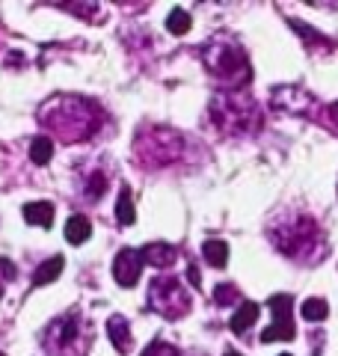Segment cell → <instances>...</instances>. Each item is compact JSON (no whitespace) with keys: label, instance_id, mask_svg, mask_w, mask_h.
I'll use <instances>...</instances> for the list:
<instances>
[{"label":"cell","instance_id":"1","mask_svg":"<svg viewBox=\"0 0 338 356\" xmlns=\"http://www.w3.org/2000/svg\"><path fill=\"white\" fill-rule=\"evenodd\" d=\"M211 116L225 134H250L261 125V113L243 89H229V92L214 95Z\"/></svg>","mask_w":338,"mask_h":356},{"label":"cell","instance_id":"2","mask_svg":"<svg viewBox=\"0 0 338 356\" xmlns=\"http://www.w3.org/2000/svg\"><path fill=\"white\" fill-rule=\"evenodd\" d=\"M202 60H205L208 72L214 77L225 81V86H232V89H241L243 83H250V77H252L250 60H246L241 44H234V42L211 39L205 48H202Z\"/></svg>","mask_w":338,"mask_h":356},{"label":"cell","instance_id":"3","mask_svg":"<svg viewBox=\"0 0 338 356\" xmlns=\"http://www.w3.org/2000/svg\"><path fill=\"white\" fill-rule=\"evenodd\" d=\"M51 104L63 110V119H42V125L56 131L65 143L86 140L101 122V116H86V110H92L95 104L81 102V98H51Z\"/></svg>","mask_w":338,"mask_h":356},{"label":"cell","instance_id":"4","mask_svg":"<svg viewBox=\"0 0 338 356\" xmlns=\"http://www.w3.org/2000/svg\"><path fill=\"white\" fill-rule=\"evenodd\" d=\"M149 303L154 312H161L163 318L175 321L190 312V297L187 291L182 288V282L175 280V276H161V280H154L152 288H149Z\"/></svg>","mask_w":338,"mask_h":356},{"label":"cell","instance_id":"5","mask_svg":"<svg viewBox=\"0 0 338 356\" xmlns=\"http://www.w3.org/2000/svg\"><path fill=\"white\" fill-rule=\"evenodd\" d=\"M273 241H276L279 250L288 247L285 255H303L314 241H318V229H314V222L309 217H300L297 214V220H291L288 226H279L273 232Z\"/></svg>","mask_w":338,"mask_h":356},{"label":"cell","instance_id":"6","mask_svg":"<svg viewBox=\"0 0 338 356\" xmlns=\"http://www.w3.org/2000/svg\"><path fill=\"white\" fill-rule=\"evenodd\" d=\"M270 315H273V324L261 332V341H291L297 336L294 332V321H291V312H294V300L288 294H273L267 300Z\"/></svg>","mask_w":338,"mask_h":356},{"label":"cell","instance_id":"7","mask_svg":"<svg viewBox=\"0 0 338 356\" xmlns=\"http://www.w3.org/2000/svg\"><path fill=\"white\" fill-rule=\"evenodd\" d=\"M140 273H143L140 250H119V255L113 259V280L122 288H134L140 282Z\"/></svg>","mask_w":338,"mask_h":356},{"label":"cell","instance_id":"8","mask_svg":"<svg viewBox=\"0 0 338 356\" xmlns=\"http://www.w3.org/2000/svg\"><path fill=\"white\" fill-rule=\"evenodd\" d=\"M273 104L279 110H288V113H306L312 110V95L297 86H279L273 89Z\"/></svg>","mask_w":338,"mask_h":356},{"label":"cell","instance_id":"9","mask_svg":"<svg viewBox=\"0 0 338 356\" xmlns=\"http://www.w3.org/2000/svg\"><path fill=\"white\" fill-rule=\"evenodd\" d=\"M140 259H143V264H152V267H169V264H175L178 250L172 247V243H163V241L145 243V247L140 250Z\"/></svg>","mask_w":338,"mask_h":356},{"label":"cell","instance_id":"10","mask_svg":"<svg viewBox=\"0 0 338 356\" xmlns=\"http://www.w3.org/2000/svg\"><path fill=\"white\" fill-rule=\"evenodd\" d=\"M107 336L113 341V348H116L119 353H128L131 350V327H128V321L122 318V315H113L107 321Z\"/></svg>","mask_w":338,"mask_h":356},{"label":"cell","instance_id":"11","mask_svg":"<svg viewBox=\"0 0 338 356\" xmlns=\"http://www.w3.org/2000/svg\"><path fill=\"white\" fill-rule=\"evenodd\" d=\"M258 312H261V306L252 303V300H250V303H241L238 312H234L232 321H229V330L234 332V336H243V332L258 321Z\"/></svg>","mask_w":338,"mask_h":356},{"label":"cell","instance_id":"12","mask_svg":"<svg viewBox=\"0 0 338 356\" xmlns=\"http://www.w3.org/2000/svg\"><path fill=\"white\" fill-rule=\"evenodd\" d=\"M63 267H65V261H63V255H54V259H48V261H42L39 267H36V273H33V285H51V282H56L60 280V273H63Z\"/></svg>","mask_w":338,"mask_h":356},{"label":"cell","instance_id":"13","mask_svg":"<svg viewBox=\"0 0 338 356\" xmlns=\"http://www.w3.org/2000/svg\"><path fill=\"white\" fill-rule=\"evenodd\" d=\"M24 220L30 222V226L51 229V222H54V205L51 202H30V205H24Z\"/></svg>","mask_w":338,"mask_h":356},{"label":"cell","instance_id":"14","mask_svg":"<svg viewBox=\"0 0 338 356\" xmlns=\"http://www.w3.org/2000/svg\"><path fill=\"white\" fill-rule=\"evenodd\" d=\"M89 235H92V222H89L83 214L69 217V222H65V241L77 247V243H86Z\"/></svg>","mask_w":338,"mask_h":356},{"label":"cell","instance_id":"15","mask_svg":"<svg viewBox=\"0 0 338 356\" xmlns=\"http://www.w3.org/2000/svg\"><path fill=\"white\" fill-rule=\"evenodd\" d=\"M116 220H119V226H131V222L137 220V211H134V193H131V187H122V191H119Z\"/></svg>","mask_w":338,"mask_h":356},{"label":"cell","instance_id":"16","mask_svg":"<svg viewBox=\"0 0 338 356\" xmlns=\"http://www.w3.org/2000/svg\"><path fill=\"white\" fill-rule=\"evenodd\" d=\"M202 255H205V261L211 267H225V264H229V243H225V241H205Z\"/></svg>","mask_w":338,"mask_h":356},{"label":"cell","instance_id":"17","mask_svg":"<svg viewBox=\"0 0 338 356\" xmlns=\"http://www.w3.org/2000/svg\"><path fill=\"white\" fill-rule=\"evenodd\" d=\"M54 158V143L48 140V137H36L30 143V161L33 163H39V166H45Z\"/></svg>","mask_w":338,"mask_h":356},{"label":"cell","instance_id":"18","mask_svg":"<svg viewBox=\"0 0 338 356\" xmlns=\"http://www.w3.org/2000/svg\"><path fill=\"white\" fill-rule=\"evenodd\" d=\"M166 30L172 33V36H184V33H190V15L184 9H172L166 18Z\"/></svg>","mask_w":338,"mask_h":356},{"label":"cell","instance_id":"19","mask_svg":"<svg viewBox=\"0 0 338 356\" xmlns=\"http://www.w3.org/2000/svg\"><path fill=\"white\" fill-rule=\"evenodd\" d=\"M326 312H330V309H326V303H323V300H318V297H309L306 303L300 306V315L306 321H323Z\"/></svg>","mask_w":338,"mask_h":356},{"label":"cell","instance_id":"20","mask_svg":"<svg viewBox=\"0 0 338 356\" xmlns=\"http://www.w3.org/2000/svg\"><path fill=\"white\" fill-rule=\"evenodd\" d=\"M291 27H294L297 33H303V36H306V42H309V48H314V44H323V48H330V39H326V36H321V33H314L312 27H306V24H300V21H291Z\"/></svg>","mask_w":338,"mask_h":356},{"label":"cell","instance_id":"21","mask_svg":"<svg viewBox=\"0 0 338 356\" xmlns=\"http://www.w3.org/2000/svg\"><path fill=\"white\" fill-rule=\"evenodd\" d=\"M214 300H217L220 306H232L241 300V291L234 285H217V291H214Z\"/></svg>","mask_w":338,"mask_h":356},{"label":"cell","instance_id":"22","mask_svg":"<svg viewBox=\"0 0 338 356\" xmlns=\"http://www.w3.org/2000/svg\"><path fill=\"white\" fill-rule=\"evenodd\" d=\"M143 356H182V353H178L172 344H166V341H152L149 348L143 350Z\"/></svg>","mask_w":338,"mask_h":356},{"label":"cell","instance_id":"23","mask_svg":"<svg viewBox=\"0 0 338 356\" xmlns=\"http://www.w3.org/2000/svg\"><path fill=\"white\" fill-rule=\"evenodd\" d=\"M101 193H104V175L98 172V175L92 178V181H89V196H92V199H98Z\"/></svg>","mask_w":338,"mask_h":356},{"label":"cell","instance_id":"24","mask_svg":"<svg viewBox=\"0 0 338 356\" xmlns=\"http://www.w3.org/2000/svg\"><path fill=\"white\" fill-rule=\"evenodd\" d=\"M15 264L9 261V259H0V276H3V280H15Z\"/></svg>","mask_w":338,"mask_h":356},{"label":"cell","instance_id":"25","mask_svg":"<svg viewBox=\"0 0 338 356\" xmlns=\"http://www.w3.org/2000/svg\"><path fill=\"white\" fill-rule=\"evenodd\" d=\"M187 276H190V282H193L196 288L202 285V282H199V270H196V267H190V270H187Z\"/></svg>","mask_w":338,"mask_h":356},{"label":"cell","instance_id":"26","mask_svg":"<svg viewBox=\"0 0 338 356\" xmlns=\"http://www.w3.org/2000/svg\"><path fill=\"white\" fill-rule=\"evenodd\" d=\"M330 116H332V122H335V125H338V102L330 107Z\"/></svg>","mask_w":338,"mask_h":356},{"label":"cell","instance_id":"27","mask_svg":"<svg viewBox=\"0 0 338 356\" xmlns=\"http://www.w3.org/2000/svg\"><path fill=\"white\" fill-rule=\"evenodd\" d=\"M223 356H241V353H238V350H225Z\"/></svg>","mask_w":338,"mask_h":356},{"label":"cell","instance_id":"28","mask_svg":"<svg viewBox=\"0 0 338 356\" xmlns=\"http://www.w3.org/2000/svg\"><path fill=\"white\" fill-rule=\"evenodd\" d=\"M282 356H294V353H282Z\"/></svg>","mask_w":338,"mask_h":356},{"label":"cell","instance_id":"29","mask_svg":"<svg viewBox=\"0 0 338 356\" xmlns=\"http://www.w3.org/2000/svg\"><path fill=\"white\" fill-rule=\"evenodd\" d=\"M0 294H3V288H0Z\"/></svg>","mask_w":338,"mask_h":356},{"label":"cell","instance_id":"30","mask_svg":"<svg viewBox=\"0 0 338 356\" xmlns=\"http://www.w3.org/2000/svg\"><path fill=\"white\" fill-rule=\"evenodd\" d=\"M0 356H3V353H0Z\"/></svg>","mask_w":338,"mask_h":356}]
</instances>
